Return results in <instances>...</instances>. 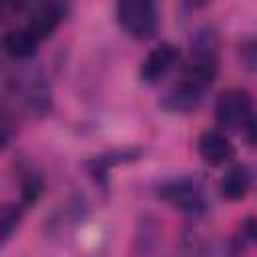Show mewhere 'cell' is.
Here are the masks:
<instances>
[{"mask_svg":"<svg viewBox=\"0 0 257 257\" xmlns=\"http://www.w3.org/2000/svg\"><path fill=\"white\" fill-rule=\"evenodd\" d=\"M6 90L30 114H46L52 106V88L46 72L32 62H16L6 72Z\"/></svg>","mask_w":257,"mask_h":257,"instance_id":"1","label":"cell"},{"mask_svg":"<svg viewBox=\"0 0 257 257\" xmlns=\"http://www.w3.org/2000/svg\"><path fill=\"white\" fill-rule=\"evenodd\" d=\"M157 197L191 219H201L209 211L207 187L193 175H179L161 181L157 185Z\"/></svg>","mask_w":257,"mask_h":257,"instance_id":"2","label":"cell"},{"mask_svg":"<svg viewBox=\"0 0 257 257\" xmlns=\"http://www.w3.org/2000/svg\"><path fill=\"white\" fill-rule=\"evenodd\" d=\"M118 26L135 40H149L157 34L159 14L151 0H120L114 6Z\"/></svg>","mask_w":257,"mask_h":257,"instance_id":"3","label":"cell"},{"mask_svg":"<svg viewBox=\"0 0 257 257\" xmlns=\"http://www.w3.org/2000/svg\"><path fill=\"white\" fill-rule=\"evenodd\" d=\"M255 114L253 98L243 88H227L215 100V118L221 128L243 131Z\"/></svg>","mask_w":257,"mask_h":257,"instance_id":"4","label":"cell"},{"mask_svg":"<svg viewBox=\"0 0 257 257\" xmlns=\"http://www.w3.org/2000/svg\"><path fill=\"white\" fill-rule=\"evenodd\" d=\"M66 4L62 2H32L24 4V26L42 42L52 36L66 16Z\"/></svg>","mask_w":257,"mask_h":257,"instance_id":"5","label":"cell"},{"mask_svg":"<svg viewBox=\"0 0 257 257\" xmlns=\"http://www.w3.org/2000/svg\"><path fill=\"white\" fill-rule=\"evenodd\" d=\"M88 215V205L82 195H72L64 201L62 207L54 209V213L44 221V231L50 237H64L76 225H80Z\"/></svg>","mask_w":257,"mask_h":257,"instance_id":"6","label":"cell"},{"mask_svg":"<svg viewBox=\"0 0 257 257\" xmlns=\"http://www.w3.org/2000/svg\"><path fill=\"white\" fill-rule=\"evenodd\" d=\"M191 58L189 62L205 64V66H219L221 54V34L215 24H201L193 30L189 38Z\"/></svg>","mask_w":257,"mask_h":257,"instance_id":"7","label":"cell"},{"mask_svg":"<svg viewBox=\"0 0 257 257\" xmlns=\"http://www.w3.org/2000/svg\"><path fill=\"white\" fill-rule=\"evenodd\" d=\"M197 153L201 161L209 167H221L233 161L235 157V147L231 139L217 128H207L199 135L197 139Z\"/></svg>","mask_w":257,"mask_h":257,"instance_id":"8","label":"cell"},{"mask_svg":"<svg viewBox=\"0 0 257 257\" xmlns=\"http://www.w3.org/2000/svg\"><path fill=\"white\" fill-rule=\"evenodd\" d=\"M179 60V48L171 42L157 44L141 62L139 76L145 84H157Z\"/></svg>","mask_w":257,"mask_h":257,"instance_id":"9","label":"cell"},{"mask_svg":"<svg viewBox=\"0 0 257 257\" xmlns=\"http://www.w3.org/2000/svg\"><path fill=\"white\" fill-rule=\"evenodd\" d=\"M203 96H205V90H201V88H197L191 82L181 78L179 84L171 86L161 96L159 106L165 108L167 112H173V114H189L201 106Z\"/></svg>","mask_w":257,"mask_h":257,"instance_id":"10","label":"cell"},{"mask_svg":"<svg viewBox=\"0 0 257 257\" xmlns=\"http://www.w3.org/2000/svg\"><path fill=\"white\" fill-rule=\"evenodd\" d=\"M143 155V151L139 147H128V149H114V151H106L94 159H88L84 163V169L88 171V175L96 181V183H104L106 175L112 167L124 165V163H133Z\"/></svg>","mask_w":257,"mask_h":257,"instance_id":"11","label":"cell"},{"mask_svg":"<svg viewBox=\"0 0 257 257\" xmlns=\"http://www.w3.org/2000/svg\"><path fill=\"white\" fill-rule=\"evenodd\" d=\"M38 44H40V40H38L24 24L6 30L4 36H2L4 52H6L10 58H14L16 62H26V60H30V58L36 54Z\"/></svg>","mask_w":257,"mask_h":257,"instance_id":"12","label":"cell"},{"mask_svg":"<svg viewBox=\"0 0 257 257\" xmlns=\"http://www.w3.org/2000/svg\"><path fill=\"white\" fill-rule=\"evenodd\" d=\"M253 185V173L245 165H231L219 181V193L225 201L237 203L247 197Z\"/></svg>","mask_w":257,"mask_h":257,"instance_id":"13","label":"cell"},{"mask_svg":"<svg viewBox=\"0 0 257 257\" xmlns=\"http://www.w3.org/2000/svg\"><path fill=\"white\" fill-rule=\"evenodd\" d=\"M161 223L153 215L141 217L137 223V233H135V249L141 257H151L159 245H161Z\"/></svg>","mask_w":257,"mask_h":257,"instance_id":"14","label":"cell"},{"mask_svg":"<svg viewBox=\"0 0 257 257\" xmlns=\"http://www.w3.org/2000/svg\"><path fill=\"white\" fill-rule=\"evenodd\" d=\"M42 191H44V179L40 171H36L34 167H26L24 171H20V203L24 207L34 205L40 199Z\"/></svg>","mask_w":257,"mask_h":257,"instance_id":"15","label":"cell"},{"mask_svg":"<svg viewBox=\"0 0 257 257\" xmlns=\"http://www.w3.org/2000/svg\"><path fill=\"white\" fill-rule=\"evenodd\" d=\"M231 243H233L235 251L239 253V257H241L247 249L255 247V245H257V217H253V215H251V217H245V219L239 223L235 235L231 237Z\"/></svg>","mask_w":257,"mask_h":257,"instance_id":"16","label":"cell"},{"mask_svg":"<svg viewBox=\"0 0 257 257\" xmlns=\"http://www.w3.org/2000/svg\"><path fill=\"white\" fill-rule=\"evenodd\" d=\"M24 215V205L22 203H6L0 211V229H2V243H8L12 233L18 229L20 221Z\"/></svg>","mask_w":257,"mask_h":257,"instance_id":"17","label":"cell"},{"mask_svg":"<svg viewBox=\"0 0 257 257\" xmlns=\"http://www.w3.org/2000/svg\"><path fill=\"white\" fill-rule=\"evenodd\" d=\"M193 257H239V253L231 239H207L195 249Z\"/></svg>","mask_w":257,"mask_h":257,"instance_id":"18","label":"cell"},{"mask_svg":"<svg viewBox=\"0 0 257 257\" xmlns=\"http://www.w3.org/2000/svg\"><path fill=\"white\" fill-rule=\"evenodd\" d=\"M237 58L245 70L257 74V36H245L239 40Z\"/></svg>","mask_w":257,"mask_h":257,"instance_id":"19","label":"cell"},{"mask_svg":"<svg viewBox=\"0 0 257 257\" xmlns=\"http://www.w3.org/2000/svg\"><path fill=\"white\" fill-rule=\"evenodd\" d=\"M243 135H245V141H247L251 147L257 149V112H255V114L251 116V120L245 124Z\"/></svg>","mask_w":257,"mask_h":257,"instance_id":"20","label":"cell"},{"mask_svg":"<svg viewBox=\"0 0 257 257\" xmlns=\"http://www.w3.org/2000/svg\"><path fill=\"white\" fill-rule=\"evenodd\" d=\"M0 133H2V137H0V143H2V147H8V143H10V137H12V122H10V116H8V112H6V110H4V114H2Z\"/></svg>","mask_w":257,"mask_h":257,"instance_id":"21","label":"cell"}]
</instances>
